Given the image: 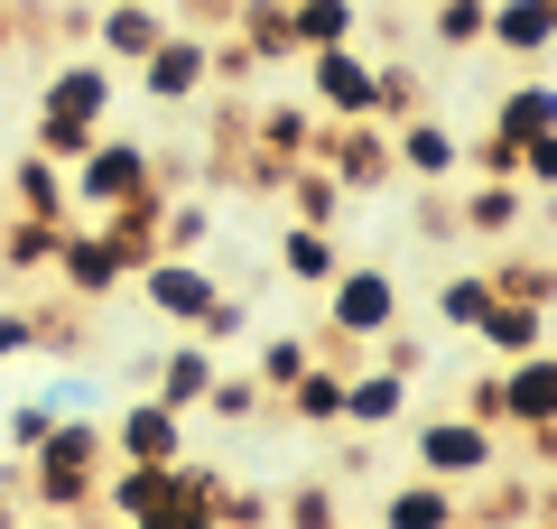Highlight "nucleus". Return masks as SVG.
<instances>
[{"instance_id": "1", "label": "nucleus", "mask_w": 557, "mask_h": 529, "mask_svg": "<svg viewBox=\"0 0 557 529\" xmlns=\"http://www.w3.org/2000/svg\"><path fill=\"white\" fill-rule=\"evenodd\" d=\"M112 94H121V65L65 57L57 75L38 84V131H28V149H47L57 168H75V158L102 139V121H112Z\"/></svg>"}, {"instance_id": "2", "label": "nucleus", "mask_w": 557, "mask_h": 529, "mask_svg": "<svg viewBox=\"0 0 557 529\" xmlns=\"http://www.w3.org/2000/svg\"><path fill=\"white\" fill-rule=\"evenodd\" d=\"M102 465H112V428L84 409V418H57V428H47V446L20 465V483H28L38 510H94V473Z\"/></svg>"}, {"instance_id": "3", "label": "nucleus", "mask_w": 557, "mask_h": 529, "mask_svg": "<svg viewBox=\"0 0 557 529\" xmlns=\"http://www.w3.org/2000/svg\"><path fill=\"white\" fill-rule=\"evenodd\" d=\"M409 455H418V473H437V483H493V465H502V428H483L474 409H446V418H418V436H409Z\"/></svg>"}, {"instance_id": "4", "label": "nucleus", "mask_w": 557, "mask_h": 529, "mask_svg": "<svg viewBox=\"0 0 557 529\" xmlns=\"http://www.w3.org/2000/svg\"><path fill=\"white\" fill-rule=\"evenodd\" d=\"M65 176H75V205H84V214H112V205H131V196H149V186H159V158H149V139L102 131Z\"/></svg>"}, {"instance_id": "5", "label": "nucleus", "mask_w": 557, "mask_h": 529, "mask_svg": "<svg viewBox=\"0 0 557 529\" xmlns=\"http://www.w3.org/2000/svg\"><path fill=\"white\" fill-rule=\"evenodd\" d=\"M317 297H325V334H344V344H372V334L399 325V279L381 260H344Z\"/></svg>"}, {"instance_id": "6", "label": "nucleus", "mask_w": 557, "mask_h": 529, "mask_svg": "<svg viewBox=\"0 0 557 529\" xmlns=\"http://www.w3.org/2000/svg\"><path fill=\"white\" fill-rule=\"evenodd\" d=\"M317 168L335 176L344 196H381V186H399V149H391V131H381V121H325Z\"/></svg>"}, {"instance_id": "7", "label": "nucleus", "mask_w": 557, "mask_h": 529, "mask_svg": "<svg viewBox=\"0 0 557 529\" xmlns=\"http://www.w3.org/2000/svg\"><path fill=\"white\" fill-rule=\"evenodd\" d=\"M372 84H381V57H362V47H307V102L325 121H372Z\"/></svg>"}, {"instance_id": "8", "label": "nucleus", "mask_w": 557, "mask_h": 529, "mask_svg": "<svg viewBox=\"0 0 557 529\" xmlns=\"http://www.w3.org/2000/svg\"><path fill=\"white\" fill-rule=\"evenodd\" d=\"M131 75H139V94H149V102H196L205 84H214V38H205V28H168Z\"/></svg>"}, {"instance_id": "9", "label": "nucleus", "mask_w": 557, "mask_h": 529, "mask_svg": "<svg viewBox=\"0 0 557 529\" xmlns=\"http://www.w3.org/2000/svg\"><path fill=\"white\" fill-rule=\"evenodd\" d=\"M493 418H502V428H520V436L557 428V353H548V344L493 372Z\"/></svg>"}, {"instance_id": "10", "label": "nucleus", "mask_w": 557, "mask_h": 529, "mask_svg": "<svg viewBox=\"0 0 557 529\" xmlns=\"http://www.w3.org/2000/svg\"><path fill=\"white\" fill-rule=\"evenodd\" d=\"M57 288L75 297V307H102L112 288H131V260H121L94 223H65V242H57Z\"/></svg>"}, {"instance_id": "11", "label": "nucleus", "mask_w": 557, "mask_h": 529, "mask_svg": "<svg viewBox=\"0 0 557 529\" xmlns=\"http://www.w3.org/2000/svg\"><path fill=\"white\" fill-rule=\"evenodd\" d=\"M168 502H177V465H121L112 455V465L94 473V510L112 529H139L149 510H168Z\"/></svg>"}, {"instance_id": "12", "label": "nucleus", "mask_w": 557, "mask_h": 529, "mask_svg": "<svg viewBox=\"0 0 557 529\" xmlns=\"http://www.w3.org/2000/svg\"><path fill=\"white\" fill-rule=\"evenodd\" d=\"M0 205L28 214V223H75V176H65L47 149H20V158H10V176H0Z\"/></svg>"}, {"instance_id": "13", "label": "nucleus", "mask_w": 557, "mask_h": 529, "mask_svg": "<svg viewBox=\"0 0 557 529\" xmlns=\"http://www.w3.org/2000/svg\"><path fill=\"white\" fill-rule=\"evenodd\" d=\"M112 455H121V465H177V455H186V418L168 409V399L139 391L131 409L112 418Z\"/></svg>"}, {"instance_id": "14", "label": "nucleus", "mask_w": 557, "mask_h": 529, "mask_svg": "<svg viewBox=\"0 0 557 529\" xmlns=\"http://www.w3.org/2000/svg\"><path fill=\"white\" fill-rule=\"evenodd\" d=\"M214 288H223V279L205 270V260H177V251H159L149 270H139V297H149V316H159V325H196Z\"/></svg>"}, {"instance_id": "15", "label": "nucleus", "mask_w": 557, "mask_h": 529, "mask_svg": "<svg viewBox=\"0 0 557 529\" xmlns=\"http://www.w3.org/2000/svg\"><path fill=\"white\" fill-rule=\"evenodd\" d=\"M168 28H177V20H168L159 0H102V10H94V57L102 65H139Z\"/></svg>"}, {"instance_id": "16", "label": "nucleus", "mask_w": 557, "mask_h": 529, "mask_svg": "<svg viewBox=\"0 0 557 529\" xmlns=\"http://www.w3.org/2000/svg\"><path fill=\"white\" fill-rule=\"evenodd\" d=\"M214 362L223 353L214 344H168V353H149L139 362V381H149V399H168V409H205V391H214Z\"/></svg>"}, {"instance_id": "17", "label": "nucleus", "mask_w": 557, "mask_h": 529, "mask_svg": "<svg viewBox=\"0 0 557 529\" xmlns=\"http://www.w3.org/2000/svg\"><path fill=\"white\" fill-rule=\"evenodd\" d=\"M391 149H399V186H446V176L465 168V139L446 131L437 112H418V121H399V131H391Z\"/></svg>"}, {"instance_id": "18", "label": "nucleus", "mask_w": 557, "mask_h": 529, "mask_svg": "<svg viewBox=\"0 0 557 529\" xmlns=\"http://www.w3.org/2000/svg\"><path fill=\"white\" fill-rule=\"evenodd\" d=\"M465 520V492L437 483V473H418V483H391L372 510V529H456Z\"/></svg>"}, {"instance_id": "19", "label": "nucleus", "mask_w": 557, "mask_h": 529, "mask_svg": "<svg viewBox=\"0 0 557 529\" xmlns=\"http://www.w3.org/2000/svg\"><path fill=\"white\" fill-rule=\"evenodd\" d=\"M399 418H409V381L381 372V362H354V372H344V428L381 436V428H399Z\"/></svg>"}, {"instance_id": "20", "label": "nucleus", "mask_w": 557, "mask_h": 529, "mask_svg": "<svg viewBox=\"0 0 557 529\" xmlns=\"http://www.w3.org/2000/svg\"><path fill=\"white\" fill-rule=\"evenodd\" d=\"M251 139H260V158H270V168H307V158H317V139H325V112L317 102H260V121H251Z\"/></svg>"}, {"instance_id": "21", "label": "nucleus", "mask_w": 557, "mask_h": 529, "mask_svg": "<svg viewBox=\"0 0 557 529\" xmlns=\"http://www.w3.org/2000/svg\"><path fill=\"white\" fill-rule=\"evenodd\" d=\"M520 214H530L520 176H483V186H465V196H456L465 242H511V233H520Z\"/></svg>"}, {"instance_id": "22", "label": "nucleus", "mask_w": 557, "mask_h": 529, "mask_svg": "<svg viewBox=\"0 0 557 529\" xmlns=\"http://www.w3.org/2000/svg\"><path fill=\"white\" fill-rule=\"evenodd\" d=\"M159 214H168V196H159V186H149V196H131V205H112V214H94V233L112 242L121 260H131V279L149 270V260H159Z\"/></svg>"}, {"instance_id": "23", "label": "nucleus", "mask_w": 557, "mask_h": 529, "mask_svg": "<svg viewBox=\"0 0 557 529\" xmlns=\"http://www.w3.org/2000/svg\"><path fill=\"white\" fill-rule=\"evenodd\" d=\"M270 409L298 418V428H344V362H325V353H317V362H307V372L288 381Z\"/></svg>"}, {"instance_id": "24", "label": "nucleus", "mask_w": 557, "mask_h": 529, "mask_svg": "<svg viewBox=\"0 0 557 529\" xmlns=\"http://www.w3.org/2000/svg\"><path fill=\"white\" fill-rule=\"evenodd\" d=\"M483 47H502V57H548L557 47V0H493Z\"/></svg>"}, {"instance_id": "25", "label": "nucleus", "mask_w": 557, "mask_h": 529, "mask_svg": "<svg viewBox=\"0 0 557 529\" xmlns=\"http://www.w3.org/2000/svg\"><path fill=\"white\" fill-rule=\"evenodd\" d=\"M474 344L493 353V362H520V353L548 344V316H539V307H511V297H493V307L474 316Z\"/></svg>"}, {"instance_id": "26", "label": "nucleus", "mask_w": 557, "mask_h": 529, "mask_svg": "<svg viewBox=\"0 0 557 529\" xmlns=\"http://www.w3.org/2000/svg\"><path fill=\"white\" fill-rule=\"evenodd\" d=\"M233 38L251 47L260 65H288V57H298V28H288V0H242V10H233Z\"/></svg>"}, {"instance_id": "27", "label": "nucleus", "mask_w": 557, "mask_h": 529, "mask_svg": "<svg viewBox=\"0 0 557 529\" xmlns=\"http://www.w3.org/2000/svg\"><path fill=\"white\" fill-rule=\"evenodd\" d=\"M539 131H557V84H511V94H502L493 102V139H511V149H520V139H539Z\"/></svg>"}, {"instance_id": "28", "label": "nucleus", "mask_w": 557, "mask_h": 529, "mask_svg": "<svg viewBox=\"0 0 557 529\" xmlns=\"http://www.w3.org/2000/svg\"><path fill=\"white\" fill-rule=\"evenodd\" d=\"M57 242H65V223L0 214V270H20V279H47V270H57Z\"/></svg>"}, {"instance_id": "29", "label": "nucleus", "mask_w": 557, "mask_h": 529, "mask_svg": "<svg viewBox=\"0 0 557 529\" xmlns=\"http://www.w3.org/2000/svg\"><path fill=\"white\" fill-rule=\"evenodd\" d=\"M335 270H344L335 233H317V223H288V233H278V279H298V288H325Z\"/></svg>"}, {"instance_id": "30", "label": "nucleus", "mask_w": 557, "mask_h": 529, "mask_svg": "<svg viewBox=\"0 0 557 529\" xmlns=\"http://www.w3.org/2000/svg\"><path fill=\"white\" fill-rule=\"evenodd\" d=\"M483 279H493V297H511V307H539V316L557 307V260L511 251V260H483Z\"/></svg>"}, {"instance_id": "31", "label": "nucleus", "mask_w": 557, "mask_h": 529, "mask_svg": "<svg viewBox=\"0 0 557 529\" xmlns=\"http://www.w3.org/2000/svg\"><path fill=\"white\" fill-rule=\"evenodd\" d=\"M288 28H298V57L307 47H354L362 0H288Z\"/></svg>"}, {"instance_id": "32", "label": "nucleus", "mask_w": 557, "mask_h": 529, "mask_svg": "<svg viewBox=\"0 0 557 529\" xmlns=\"http://www.w3.org/2000/svg\"><path fill=\"white\" fill-rule=\"evenodd\" d=\"M205 418H223V428H251V418H270V391H260V372H223V362H214Z\"/></svg>"}, {"instance_id": "33", "label": "nucleus", "mask_w": 557, "mask_h": 529, "mask_svg": "<svg viewBox=\"0 0 557 529\" xmlns=\"http://www.w3.org/2000/svg\"><path fill=\"white\" fill-rule=\"evenodd\" d=\"M288 205H298V223H317V233H335V214H344L354 196H344L335 176H325L317 158H307V168H288Z\"/></svg>"}, {"instance_id": "34", "label": "nucleus", "mask_w": 557, "mask_h": 529, "mask_svg": "<svg viewBox=\"0 0 557 529\" xmlns=\"http://www.w3.org/2000/svg\"><path fill=\"white\" fill-rule=\"evenodd\" d=\"M493 307V279L483 270H456V279H437V334H474V316Z\"/></svg>"}, {"instance_id": "35", "label": "nucleus", "mask_w": 557, "mask_h": 529, "mask_svg": "<svg viewBox=\"0 0 557 529\" xmlns=\"http://www.w3.org/2000/svg\"><path fill=\"white\" fill-rule=\"evenodd\" d=\"M57 391H38V399H20V409H10V428H0V455H10V465H28V455L47 446V428H57Z\"/></svg>"}, {"instance_id": "36", "label": "nucleus", "mask_w": 557, "mask_h": 529, "mask_svg": "<svg viewBox=\"0 0 557 529\" xmlns=\"http://www.w3.org/2000/svg\"><path fill=\"white\" fill-rule=\"evenodd\" d=\"M493 28V0H428V38L437 47H483Z\"/></svg>"}, {"instance_id": "37", "label": "nucleus", "mask_w": 557, "mask_h": 529, "mask_svg": "<svg viewBox=\"0 0 557 529\" xmlns=\"http://www.w3.org/2000/svg\"><path fill=\"white\" fill-rule=\"evenodd\" d=\"M428 112V84L409 75V65H381V84H372V121L381 131H399V121H418Z\"/></svg>"}, {"instance_id": "38", "label": "nucleus", "mask_w": 557, "mask_h": 529, "mask_svg": "<svg viewBox=\"0 0 557 529\" xmlns=\"http://www.w3.org/2000/svg\"><path fill=\"white\" fill-rule=\"evenodd\" d=\"M270 520L278 529H344V502H335V483H298V492H278Z\"/></svg>"}, {"instance_id": "39", "label": "nucleus", "mask_w": 557, "mask_h": 529, "mask_svg": "<svg viewBox=\"0 0 557 529\" xmlns=\"http://www.w3.org/2000/svg\"><path fill=\"white\" fill-rule=\"evenodd\" d=\"M307 362H317V334H270V344H260V362H251V372H260V391H288V381H298L307 372Z\"/></svg>"}, {"instance_id": "40", "label": "nucleus", "mask_w": 557, "mask_h": 529, "mask_svg": "<svg viewBox=\"0 0 557 529\" xmlns=\"http://www.w3.org/2000/svg\"><path fill=\"white\" fill-rule=\"evenodd\" d=\"M186 334H196V344H233V334H251V297H233V288H214V297H205V316H196V325H186Z\"/></svg>"}, {"instance_id": "41", "label": "nucleus", "mask_w": 557, "mask_h": 529, "mask_svg": "<svg viewBox=\"0 0 557 529\" xmlns=\"http://www.w3.org/2000/svg\"><path fill=\"white\" fill-rule=\"evenodd\" d=\"M205 233H214V214H205V205H168V214H159V251H177V260H196Z\"/></svg>"}, {"instance_id": "42", "label": "nucleus", "mask_w": 557, "mask_h": 529, "mask_svg": "<svg viewBox=\"0 0 557 529\" xmlns=\"http://www.w3.org/2000/svg\"><path fill=\"white\" fill-rule=\"evenodd\" d=\"M428 353H437V344H428V334H372V362H381V372H399V381H418V372H428Z\"/></svg>"}, {"instance_id": "43", "label": "nucleus", "mask_w": 557, "mask_h": 529, "mask_svg": "<svg viewBox=\"0 0 557 529\" xmlns=\"http://www.w3.org/2000/svg\"><path fill=\"white\" fill-rule=\"evenodd\" d=\"M84 344H94V334L75 325V297H65V307H47V316H38V353H57V362H84Z\"/></svg>"}, {"instance_id": "44", "label": "nucleus", "mask_w": 557, "mask_h": 529, "mask_svg": "<svg viewBox=\"0 0 557 529\" xmlns=\"http://www.w3.org/2000/svg\"><path fill=\"white\" fill-rule=\"evenodd\" d=\"M520 186H539V196H557V131L520 139Z\"/></svg>"}, {"instance_id": "45", "label": "nucleus", "mask_w": 557, "mask_h": 529, "mask_svg": "<svg viewBox=\"0 0 557 529\" xmlns=\"http://www.w3.org/2000/svg\"><path fill=\"white\" fill-rule=\"evenodd\" d=\"M38 353V307H0V362Z\"/></svg>"}, {"instance_id": "46", "label": "nucleus", "mask_w": 557, "mask_h": 529, "mask_svg": "<svg viewBox=\"0 0 557 529\" xmlns=\"http://www.w3.org/2000/svg\"><path fill=\"white\" fill-rule=\"evenodd\" d=\"M418 233H428V242H465V223H456V196H418Z\"/></svg>"}, {"instance_id": "47", "label": "nucleus", "mask_w": 557, "mask_h": 529, "mask_svg": "<svg viewBox=\"0 0 557 529\" xmlns=\"http://www.w3.org/2000/svg\"><path fill=\"white\" fill-rule=\"evenodd\" d=\"M139 529H223V520H214V502H168V510H149Z\"/></svg>"}, {"instance_id": "48", "label": "nucleus", "mask_w": 557, "mask_h": 529, "mask_svg": "<svg viewBox=\"0 0 557 529\" xmlns=\"http://www.w3.org/2000/svg\"><path fill=\"white\" fill-rule=\"evenodd\" d=\"M251 75H260L251 47H242V38H214V84H251Z\"/></svg>"}, {"instance_id": "49", "label": "nucleus", "mask_w": 557, "mask_h": 529, "mask_svg": "<svg viewBox=\"0 0 557 529\" xmlns=\"http://www.w3.org/2000/svg\"><path fill=\"white\" fill-rule=\"evenodd\" d=\"M465 158H474L483 176H520V149H511V139H483V149H465Z\"/></svg>"}, {"instance_id": "50", "label": "nucleus", "mask_w": 557, "mask_h": 529, "mask_svg": "<svg viewBox=\"0 0 557 529\" xmlns=\"http://www.w3.org/2000/svg\"><path fill=\"white\" fill-rule=\"evenodd\" d=\"M20 47H28V10H20V0H0V65L20 57Z\"/></svg>"}, {"instance_id": "51", "label": "nucleus", "mask_w": 557, "mask_h": 529, "mask_svg": "<svg viewBox=\"0 0 557 529\" xmlns=\"http://www.w3.org/2000/svg\"><path fill=\"white\" fill-rule=\"evenodd\" d=\"M520 529H557V520H520Z\"/></svg>"}, {"instance_id": "52", "label": "nucleus", "mask_w": 557, "mask_h": 529, "mask_svg": "<svg viewBox=\"0 0 557 529\" xmlns=\"http://www.w3.org/2000/svg\"><path fill=\"white\" fill-rule=\"evenodd\" d=\"M456 529H483V520H456Z\"/></svg>"}, {"instance_id": "53", "label": "nucleus", "mask_w": 557, "mask_h": 529, "mask_svg": "<svg viewBox=\"0 0 557 529\" xmlns=\"http://www.w3.org/2000/svg\"><path fill=\"white\" fill-rule=\"evenodd\" d=\"M0 214H10V205H0Z\"/></svg>"}, {"instance_id": "54", "label": "nucleus", "mask_w": 557, "mask_h": 529, "mask_svg": "<svg viewBox=\"0 0 557 529\" xmlns=\"http://www.w3.org/2000/svg\"><path fill=\"white\" fill-rule=\"evenodd\" d=\"M548 353H557V344H548Z\"/></svg>"}]
</instances>
